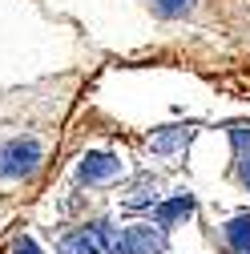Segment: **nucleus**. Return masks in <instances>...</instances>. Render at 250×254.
I'll list each match as a JSON object with an SVG mask.
<instances>
[{"label": "nucleus", "instance_id": "nucleus-1", "mask_svg": "<svg viewBox=\"0 0 250 254\" xmlns=\"http://www.w3.org/2000/svg\"><path fill=\"white\" fill-rule=\"evenodd\" d=\"M45 137L37 133H16L0 141V182H33L45 166Z\"/></svg>", "mask_w": 250, "mask_h": 254}, {"label": "nucleus", "instance_id": "nucleus-2", "mask_svg": "<svg viewBox=\"0 0 250 254\" xmlns=\"http://www.w3.org/2000/svg\"><path fill=\"white\" fill-rule=\"evenodd\" d=\"M125 174V162L113 153H85L81 166H77V182L81 186H109Z\"/></svg>", "mask_w": 250, "mask_h": 254}, {"label": "nucleus", "instance_id": "nucleus-3", "mask_svg": "<svg viewBox=\"0 0 250 254\" xmlns=\"http://www.w3.org/2000/svg\"><path fill=\"white\" fill-rule=\"evenodd\" d=\"M125 246H129V254H166V226H158V222L125 226Z\"/></svg>", "mask_w": 250, "mask_h": 254}, {"label": "nucleus", "instance_id": "nucleus-4", "mask_svg": "<svg viewBox=\"0 0 250 254\" xmlns=\"http://www.w3.org/2000/svg\"><path fill=\"white\" fill-rule=\"evenodd\" d=\"M158 190H162V182L153 178V174H141L129 190H125V198H121V206L125 210H145V206H158Z\"/></svg>", "mask_w": 250, "mask_h": 254}, {"label": "nucleus", "instance_id": "nucleus-5", "mask_svg": "<svg viewBox=\"0 0 250 254\" xmlns=\"http://www.w3.org/2000/svg\"><path fill=\"white\" fill-rule=\"evenodd\" d=\"M230 141H234V178L242 182V190L250 194V129H246V125H234Z\"/></svg>", "mask_w": 250, "mask_h": 254}, {"label": "nucleus", "instance_id": "nucleus-6", "mask_svg": "<svg viewBox=\"0 0 250 254\" xmlns=\"http://www.w3.org/2000/svg\"><path fill=\"white\" fill-rule=\"evenodd\" d=\"M190 137H194L190 125H170V129H162V133L149 137V149L158 153V157H170V153H178V149L190 145Z\"/></svg>", "mask_w": 250, "mask_h": 254}, {"label": "nucleus", "instance_id": "nucleus-7", "mask_svg": "<svg viewBox=\"0 0 250 254\" xmlns=\"http://www.w3.org/2000/svg\"><path fill=\"white\" fill-rule=\"evenodd\" d=\"M186 214H194V194L190 190H186V194H178V198H170V202H158L153 206V222H158V226H174L178 218H186Z\"/></svg>", "mask_w": 250, "mask_h": 254}, {"label": "nucleus", "instance_id": "nucleus-8", "mask_svg": "<svg viewBox=\"0 0 250 254\" xmlns=\"http://www.w3.org/2000/svg\"><path fill=\"white\" fill-rule=\"evenodd\" d=\"M89 234L97 238V246H101L105 254H129V246H125V230H117L113 222H105V218L89 222Z\"/></svg>", "mask_w": 250, "mask_h": 254}, {"label": "nucleus", "instance_id": "nucleus-9", "mask_svg": "<svg viewBox=\"0 0 250 254\" xmlns=\"http://www.w3.org/2000/svg\"><path fill=\"white\" fill-rule=\"evenodd\" d=\"M222 246L234 254H250V214H238L222 226Z\"/></svg>", "mask_w": 250, "mask_h": 254}, {"label": "nucleus", "instance_id": "nucleus-10", "mask_svg": "<svg viewBox=\"0 0 250 254\" xmlns=\"http://www.w3.org/2000/svg\"><path fill=\"white\" fill-rule=\"evenodd\" d=\"M61 254H105L101 246H97V238L89 234V226H81V230H69V234H61Z\"/></svg>", "mask_w": 250, "mask_h": 254}, {"label": "nucleus", "instance_id": "nucleus-11", "mask_svg": "<svg viewBox=\"0 0 250 254\" xmlns=\"http://www.w3.org/2000/svg\"><path fill=\"white\" fill-rule=\"evenodd\" d=\"M149 8L162 20H182V16H190L198 8V0H149Z\"/></svg>", "mask_w": 250, "mask_h": 254}, {"label": "nucleus", "instance_id": "nucleus-12", "mask_svg": "<svg viewBox=\"0 0 250 254\" xmlns=\"http://www.w3.org/2000/svg\"><path fill=\"white\" fill-rule=\"evenodd\" d=\"M8 254H45L33 238H28V234H12V242H8Z\"/></svg>", "mask_w": 250, "mask_h": 254}]
</instances>
